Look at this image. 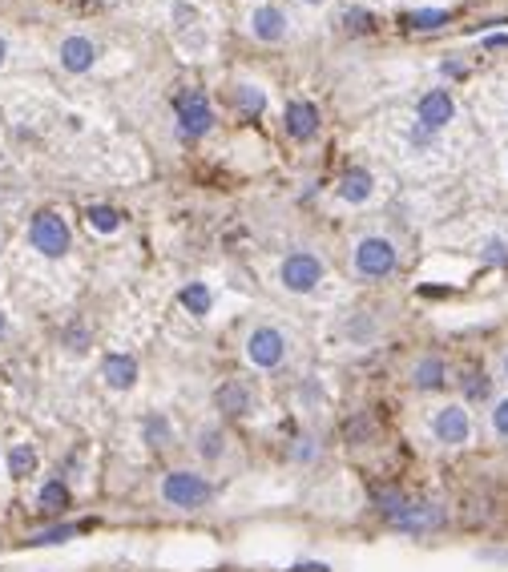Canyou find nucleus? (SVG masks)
Listing matches in <instances>:
<instances>
[{
    "mask_svg": "<svg viewBox=\"0 0 508 572\" xmlns=\"http://www.w3.org/2000/svg\"><path fill=\"white\" fill-rule=\"evenodd\" d=\"M89 226H93L97 234H117L121 230V222H125V218H121V209H113V206H89Z\"/></svg>",
    "mask_w": 508,
    "mask_h": 572,
    "instance_id": "6ab92c4d",
    "label": "nucleus"
},
{
    "mask_svg": "<svg viewBox=\"0 0 508 572\" xmlns=\"http://www.w3.org/2000/svg\"><path fill=\"white\" fill-rule=\"evenodd\" d=\"M303 4H306V8H323V4H327V0H303Z\"/></svg>",
    "mask_w": 508,
    "mask_h": 572,
    "instance_id": "7c9ffc66",
    "label": "nucleus"
},
{
    "mask_svg": "<svg viewBox=\"0 0 508 572\" xmlns=\"http://www.w3.org/2000/svg\"><path fill=\"white\" fill-rule=\"evenodd\" d=\"M101 379L113 391H129V387L137 383V359H129V354H105Z\"/></svg>",
    "mask_w": 508,
    "mask_h": 572,
    "instance_id": "f8f14e48",
    "label": "nucleus"
},
{
    "mask_svg": "<svg viewBox=\"0 0 508 572\" xmlns=\"http://www.w3.org/2000/svg\"><path fill=\"white\" fill-rule=\"evenodd\" d=\"M484 45H488V48H508V37H488Z\"/></svg>",
    "mask_w": 508,
    "mask_h": 572,
    "instance_id": "c85d7f7f",
    "label": "nucleus"
},
{
    "mask_svg": "<svg viewBox=\"0 0 508 572\" xmlns=\"http://www.w3.org/2000/svg\"><path fill=\"white\" fill-rule=\"evenodd\" d=\"M492 431H496L500 440H508V395L496 399V407H492Z\"/></svg>",
    "mask_w": 508,
    "mask_h": 572,
    "instance_id": "a878e982",
    "label": "nucleus"
},
{
    "mask_svg": "<svg viewBox=\"0 0 508 572\" xmlns=\"http://www.w3.org/2000/svg\"><path fill=\"white\" fill-rule=\"evenodd\" d=\"M432 435H435V443H443V448H460V443H468V435H472V419H468L464 403H448V407L435 411Z\"/></svg>",
    "mask_w": 508,
    "mask_h": 572,
    "instance_id": "6e6552de",
    "label": "nucleus"
},
{
    "mask_svg": "<svg viewBox=\"0 0 508 572\" xmlns=\"http://www.w3.org/2000/svg\"><path fill=\"white\" fill-rule=\"evenodd\" d=\"M250 32H254V40L279 45V40L287 37V16H282V8H274V4L254 8V13H250Z\"/></svg>",
    "mask_w": 508,
    "mask_h": 572,
    "instance_id": "9b49d317",
    "label": "nucleus"
},
{
    "mask_svg": "<svg viewBox=\"0 0 508 572\" xmlns=\"http://www.w3.org/2000/svg\"><path fill=\"white\" fill-rule=\"evenodd\" d=\"M411 383H416V391H440V387L448 383V367H443V359L424 354V359L411 367Z\"/></svg>",
    "mask_w": 508,
    "mask_h": 572,
    "instance_id": "ddd939ff",
    "label": "nucleus"
},
{
    "mask_svg": "<svg viewBox=\"0 0 508 572\" xmlns=\"http://www.w3.org/2000/svg\"><path fill=\"white\" fill-rule=\"evenodd\" d=\"M4 56H8V45H4V37H0V64H4Z\"/></svg>",
    "mask_w": 508,
    "mask_h": 572,
    "instance_id": "2f4dec72",
    "label": "nucleus"
},
{
    "mask_svg": "<svg viewBox=\"0 0 508 572\" xmlns=\"http://www.w3.org/2000/svg\"><path fill=\"white\" fill-rule=\"evenodd\" d=\"M282 125H287V133L295 137V141H311V137L319 133V105L287 101V109H282Z\"/></svg>",
    "mask_w": 508,
    "mask_h": 572,
    "instance_id": "1a4fd4ad",
    "label": "nucleus"
},
{
    "mask_svg": "<svg viewBox=\"0 0 508 572\" xmlns=\"http://www.w3.org/2000/svg\"><path fill=\"white\" fill-rule=\"evenodd\" d=\"M238 105L246 113H263L266 109V93L258 85H238Z\"/></svg>",
    "mask_w": 508,
    "mask_h": 572,
    "instance_id": "5701e85b",
    "label": "nucleus"
},
{
    "mask_svg": "<svg viewBox=\"0 0 508 572\" xmlns=\"http://www.w3.org/2000/svg\"><path fill=\"white\" fill-rule=\"evenodd\" d=\"M69 536H77V528H73V524H61V528L37 532V536H32V544H61V540H69Z\"/></svg>",
    "mask_w": 508,
    "mask_h": 572,
    "instance_id": "393cba45",
    "label": "nucleus"
},
{
    "mask_svg": "<svg viewBox=\"0 0 508 572\" xmlns=\"http://www.w3.org/2000/svg\"><path fill=\"white\" fill-rule=\"evenodd\" d=\"M488 391H492V383H488V375H484V371H472V375L464 379V395H468V399H484Z\"/></svg>",
    "mask_w": 508,
    "mask_h": 572,
    "instance_id": "b1692460",
    "label": "nucleus"
},
{
    "mask_svg": "<svg viewBox=\"0 0 508 572\" xmlns=\"http://www.w3.org/2000/svg\"><path fill=\"white\" fill-rule=\"evenodd\" d=\"M400 266V254H395V242L383 238V234H367V238L355 242V270L363 278H387Z\"/></svg>",
    "mask_w": 508,
    "mask_h": 572,
    "instance_id": "39448f33",
    "label": "nucleus"
},
{
    "mask_svg": "<svg viewBox=\"0 0 508 572\" xmlns=\"http://www.w3.org/2000/svg\"><path fill=\"white\" fill-rule=\"evenodd\" d=\"M504 379H508V354H504Z\"/></svg>",
    "mask_w": 508,
    "mask_h": 572,
    "instance_id": "473e14b6",
    "label": "nucleus"
},
{
    "mask_svg": "<svg viewBox=\"0 0 508 572\" xmlns=\"http://www.w3.org/2000/svg\"><path fill=\"white\" fill-rule=\"evenodd\" d=\"M456 121V101H452L448 89H427L416 105V129H411V141L424 145L432 141V133H440L443 125Z\"/></svg>",
    "mask_w": 508,
    "mask_h": 572,
    "instance_id": "f03ea898",
    "label": "nucleus"
},
{
    "mask_svg": "<svg viewBox=\"0 0 508 572\" xmlns=\"http://www.w3.org/2000/svg\"><path fill=\"white\" fill-rule=\"evenodd\" d=\"M214 407L222 411V415H230V419L246 415V411H250V391L242 383H222L214 391Z\"/></svg>",
    "mask_w": 508,
    "mask_h": 572,
    "instance_id": "2eb2a0df",
    "label": "nucleus"
},
{
    "mask_svg": "<svg viewBox=\"0 0 508 572\" xmlns=\"http://www.w3.org/2000/svg\"><path fill=\"white\" fill-rule=\"evenodd\" d=\"M69 488H65L61 480H48L45 488H40V508H45V512H61V508H69Z\"/></svg>",
    "mask_w": 508,
    "mask_h": 572,
    "instance_id": "aec40b11",
    "label": "nucleus"
},
{
    "mask_svg": "<svg viewBox=\"0 0 508 572\" xmlns=\"http://www.w3.org/2000/svg\"><path fill=\"white\" fill-rule=\"evenodd\" d=\"M287 359V335L279 327H254L246 335V363L258 371H274Z\"/></svg>",
    "mask_w": 508,
    "mask_h": 572,
    "instance_id": "423d86ee",
    "label": "nucleus"
},
{
    "mask_svg": "<svg viewBox=\"0 0 508 572\" xmlns=\"http://www.w3.org/2000/svg\"><path fill=\"white\" fill-rule=\"evenodd\" d=\"M367 21H371V16L363 13V8H347V13H343V24H347V29H367Z\"/></svg>",
    "mask_w": 508,
    "mask_h": 572,
    "instance_id": "cd10ccee",
    "label": "nucleus"
},
{
    "mask_svg": "<svg viewBox=\"0 0 508 572\" xmlns=\"http://www.w3.org/2000/svg\"><path fill=\"white\" fill-rule=\"evenodd\" d=\"M408 24L411 29H440V24H448V13L443 8H419V13H408Z\"/></svg>",
    "mask_w": 508,
    "mask_h": 572,
    "instance_id": "4be33fe9",
    "label": "nucleus"
},
{
    "mask_svg": "<svg viewBox=\"0 0 508 572\" xmlns=\"http://www.w3.org/2000/svg\"><path fill=\"white\" fill-rule=\"evenodd\" d=\"M174 109H177V129H182V137H202L214 125V109H210L202 89H185L174 101Z\"/></svg>",
    "mask_w": 508,
    "mask_h": 572,
    "instance_id": "0eeeda50",
    "label": "nucleus"
},
{
    "mask_svg": "<svg viewBox=\"0 0 508 572\" xmlns=\"http://www.w3.org/2000/svg\"><path fill=\"white\" fill-rule=\"evenodd\" d=\"M226 451V435L218 431V427H206V431L198 435V456L202 459H222Z\"/></svg>",
    "mask_w": 508,
    "mask_h": 572,
    "instance_id": "412c9836",
    "label": "nucleus"
},
{
    "mask_svg": "<svg viewBox=\"0 0 508 572\" xmlns=\"http://www.w3.org/2000/svg\"><path fill=\"white\" fill-rule=\"evenodd\" d=\"M37 472V451L29 448V443H16L13 451H8V475L13 480H24V475Z\"/></svg>",
    "mask_w": 508,
    "mask_h": 572,
    "instance_id": "f3484780",
    "label": "nucleus"
},
{
    "mask_svg": "<svg viewBox=\"0 0 508 572\" xmlns=\"http://www.w3.org/2000/svg\"><path fill=\"white\" fill-rule=\"evenodd\" d=\"M323 278H327V262H323L319 254H311V250H295V254H287L279 266V282L290 295H311Z\"/></svg>",
    "mask_w": 508,
    "mask_h": 572,
    "instance_id": "7ed1b4c3",
    "label": "nucleus"
},
{
    "mask_svg": "<svg viewBox=\"0 0 508 572\" xmlns=\"http://www.w3.org/2000/svg\"><path fill=\"white\" fill-rule=\"evenodd\" d=\"M371 193H375V177L367 169H347L343 182H339V198L351 201V206H363Z\"/></svg>",
    "mask_w": 508,
    "mask_h": 572,
    "instance_id": "4468645a",
    "label": "nucleus"
},
{
    "mask_svg": "<svg viewBox=\"0 0 508 572\" xmlns=\"http://www.w3.org/2000/svg\"><path fill=\"white\" fill-rule=\"evenodd\" d=\"M29 242L37 254L45 258H65L73 246V234H69V222H65L61 214H53V209H40L37 218L29 222Z\"/></svg>",
    "mask_w": 508,
    "mask_h": 572,
    "instance_id": "20e7f679",
    "label": "nucleus"
},
{
    "mask_svg": "<svg viewBox=\"0 0 508 572\" xmlns=\"http://www.w3.org/2000/svg\"><path fill=\"white\" fill-rule=\"evenodd\" d=\"M484 258H488V262L508 266V246H504L500 238H488V242H484Z\"/></svg>",
    "mask_w": 508,
    "mask_h": 572,
    "instance_id": "bb28decb",
    "label": "nucleus"
},
{
    "mask_svg": "<svg viewBox=\"0 0 508 572\" xmlns=\"http://www.w3.org/2000/svg\"><path fill=\"white\" fill-rule=\"evenodd\" d=\"M4 335H8V314L0 311V338H4Z\"/></svg>",
    "mask_w": 508,
    "mask_h": 572,
    "instance_id": "c756f323",
    "label": "nucleus"
},
{
    "mask_svg": "<svg viewBox=\"0 0 508 572\" xmlns=\"http://www.w3.org/2000/svg\"><path fill=\"white\" fill-rule=\"evenodd\" d=\"M97 53H101V48L89 37H65L61 40V69L65 73H89L97 64Z\"/></svg>",
    "mask_w": 508,
    "mask_h": 572,
    "instance_id": "9d476101",
    "label": "nucleus"
},
{
    "mask_svg": "<svg viewBox=\"0 0 508 572\" xmlns=\"http://www.w3.org/2000/svg\"><path fill=\"white\" fill-rule=\"evenodd\" d=\"M142 440L150 443V448H169V440H174V427H169L166 415H150L142 423Z\"/></svg>",
    "mask_w": 508,
    "mask_h": 572,
    "instance_id": "a211bd4d",
    "label": "nucleus"
},
{
    "mask_svg": "<svg viewBox=\"0 0 508 572\" xmlns=\"http://www.w3.org/2000/svg\"><path fill=\"white\" fill-rule=\"evenodd\" d=\"M177 298H182V306L194 314V319H206V314H210V303H214V298H210V286H206V282H190V286H182V295H177Z\"/></svg>",
    "mask_w": 508,
    "mask_h": 572,
    "instance_id": "dca6fc26",
    "label": "nucleus"
},
{
    "mask_svg": "<svg viewBox=\"0 0 508 572\" xmlns=\"http://www.w3.org/2000/svg\"><path fill=\"white\" fill-rule=\"evenodd\" d=\"M210 496H214V488H210V480L202 472L177 467V472H166V480H161V499H166L169 508H182V512L206 508Z\"/></svg>",
    "mask_w": 508,
    "mask_h": 572,
    "instance_id": "f257e3e1",
    "label": "nucleus"
}]
</instances>
